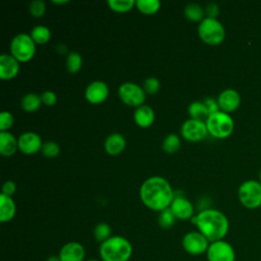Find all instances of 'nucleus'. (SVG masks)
<instances>
[{"label":"nucleus","instance_id":"obj_1","mask_svg":"<svg viewBox=\"0 0 261 261\" xmlns=\"http://www.w3.org/2000/svg\"><path fill=\"white\" fill-rule=\"evenodd\" d=\"M140 198L147 208L161 212L170 207L174 199V192L164 177L151 176L142 184Z\"/></svg>","mask_w":261,"mask_h":261},{"label":"nucleus","instance_id":"obj_2","mask_svg":"<svg viewBox=\"0 0 261 261\" xmlns=\"http://www.w3.org/2000/svg\"><path fill=\"white\" fill-rule=\"evenodd\" d=\"M191 222L210 243L224 240L229 229V222L224 213L213 208L203 209L193 216Z\"/></svg>","mask_w":261,"mask_h":261},{"label":"nucleus","instance_id":"obj_3","mask_svg":"<svg viewBox=\"0 0 261 261\" xmlns=\"http://www.w3.org/2000/svg\"><path fill=\"white\" fill-rule=\"evenodd\" d=\"M133 255V245L121 236H112L99 246L101 261H128Z\"/></svg>","mask_w":261,"mask_h":261},{"label":"nucleus","instance_id":"obj_4","mask_svg":"<svg viewBox=\"0 0 261 261\" xmlns=\"http://www.w3.org/2000/svg\"><path fill=\"white\" fill-rule=\"evenodd\" d=\"M208 134L216 139H225L229 137L234 128L232 117L223 111H218L210 114L206 121Z\"/></svg>","mask_w":261,"mask_h":261},{"label":"nucleus","instance_id":"obj_5","mask_svg":"<svg viewBox=\"0 0 261 261\" xmlns=\"http://www.w3.org/2000/svg\"><path fill=\"white\" fill-rule=\"evenodd\" d=\"M198 35L205 44L216 46L223 42L225 38V30L217 18L205 17L199 23Z\"/></svg>","mask_w":261,"mask_h":261},{"label":"nucleus","instance_id":"obj_6","mask_svg":"<svg viewBox=\"0 0 261 261\" xmlns=\"http://www.w3.org/2000/svg\"><path fill=\"white\" fill-rule=\"evenodd\" d=\"M36 53V43L28 34L20 33L13 37L10 43V54L18 62H28Z\"/></svg>","mask_w":261,"mask_h":261},{"label":"nucleus","instance_id":"obj_7","mask_svg":"<svg viewBox=\"0 0 261 261\" xmlns=\"http://www.w3.org/2000/svg\"><path fill=\"white\" fill-rule=\"evenodd\" d=\"M240 203L247 209H257L261 206V184L259 180H245L238 190Z\"/></svg>","mask_w":261,"mask_h":261},{"label":"nucleus","instance_id":"obj_8","mask_svg":"<svg viewBox=\"0 0 261 261\" xmlns=\"http://www.w3.org/2000/svg\"><path fill=\"white\" fill-rule=\"evenodd\" d=\"M210 242L199 230L187 232L181 240V247L186 253L191 256H200L206 254Z\"/></svg>","mask_w":261,"mask_h":261},{"label":"nucleus","instance_id":"obj_9","mask_svg":"<svg viewBox=\"0 0 261 261\" xmlns=\"http://www.w3.org/2000/svg\"><path fill=\"white\" fill-rule=\"evenodd\" d=\"M118 97L125 105L138 108L139 106L144 105L146 92L139 85L132 82H125L118 88Z\"/></svg>","mask_w":261,"mask_h":261},{"label":"nucleus","instance_id":"obj_10","mask_svg":"<svg viewBox=\"0 0 261 261\" xmlns=\"http://www.w3.org/2000/svg\"><path fill=\"white\" fill-rule=\"evenodd\" d=\"M206 257L207 261H236V252L228 242L220 240L210 243Z\"/></svg>","mask_w":261,"mask_h":261},{"label":"nucleus","instance_id":"obj_11","mask_svg":"<svg viewBox=\"0 0 261 261\" xmlns=\"http://www.w3.org/2000/svg\"><path fill=\"white\" fill-rule=\"evenodd\" d=\"M181 137L190 142H200L208 135V129L205 121L197 119L186 120L180 127Z\"/></svg>","mask_w":261,"mask_h":261},{"label":"nucleus","instance_id":"obj_12","mask_svg":"<svg viewBox=\"0 0 261 261\" xmlns=\"http://www.w3.org/2000/svg\"><path fill=\"white\" fill-rule=\"evenodd\" d=\"M18 149L25 155H33L38 153L43 146L41 137L33 132L21 134L17 139Z\"/></svg>","mask_w":261,"mask_h":261},{"label":"nucleus","instance_id":"obj_13","mask_svg":"<svg viewBox=\"0 0 261 261\" xmlns=\"http://www.w3.org/2000/svg\"><path fill=\"white\" fill-rule=\"evenodd\" d=\"M241 101V95L234 89H225L217 97L220 111L228 114L236 111L240 107Z\"/></svg>","mask_w":261,"mask_h":261},{"label":"nucleus","instance_id":"obj_14","mask_svg":"<svg viewBox=\"0 0 261 261\" xmlns=\"http://www.w3.org/2000/svg\"><path fill=\"white\" fill-rule=\"evenodd\" d=\"M176 219L179 220H191L195 215V208L191 201L184 196H175L169 207Z\"/></svg>","mask_w":261,"mask_h":261},{"label":"nucleus","instance_id":"obj_15","mask_svg":"<svg viewBox=\"0 0 261 261\" xmlns=\"http://www.w3.org/2000/svg\"><path fill=\"white\" fill-rule=\"evenodd\" d=\"M58 256L61 261H86V250L81 243L70 241L60 248Z\"/></svg>","mask_w":261,"mask_h":261},{"label":"nucleus","instance_id":"obj_16","mask_svg":"<svg viewBox=\"0 0 261 261\" xmlns=\"http://www.w3.org/2000/svg\"><path fill=\"white\" fill-rule=\"evenodd\" d=\"M108 95V86L102 81L92 82L85 91V98L91 104H100L104 102L107 99Z\"/></svg>","mask_w":261,"mask_h":261},{"label":"nucleus","instance_id":"obj_17","mask_svg":"<svg viewBox=\"0 0 261 261\" xmlns=\"http://www.w3.org/2000/svg\"><path fill=\"white\" fill-rule=\"evenodd\" d=\"M19 71V62L11 54L0 56V79L7 81L15 77Z\"/></svg>","mask_w":261,"mask_h":261},{"label":"nucleus","instance_id":"obj_18","mask_svg":"<svg viewBox=\"0 0 261 261\" xmlns=\"http://www.w3.org/2000/svg\"><path fill=\"white\" fill-rule=\"evenodd\" d=\"M126 142L122 135L120 134H111L108 136L104 143V149L106 153L110 156H117L119 155L125 148Z\"/></svg>","mask_w":261,"mask_h":261},{"label":"nucleus","instance_id":"obj_19","mask_svg":"<svg viewBox=\"0 0 261 261\" xmlns=\"http://www.w3.org/2000/svg\"><path fill=\"white\" fill-rule=\"evenodd\" d=\"M134 119L136 124L140 127H149L155 120V112L149 105L144 104L136 108Z\"/></svg>","mask_w":261,"mask_h":261},{"label":"nucleus","instance_id":"obj_20","mask_svg":"<svg viewBox=\"0 0 261 261\" xmlns=\"http://www.w3.org/2000/svg\"><path fill=\"white\" fill-rule=\"evenodd\" d=\"M16 213V206L10 196L1 193L0 195V221L2 223L9 222Z\"/></svg>","mask_w":261,"mask_h":261},{"label":"nucleus","instance_id":"obj_21","mask_svg":"<svg viewBox=\"0 0 261 261\" xmlns=\"http://www.w3.org/2000/svg\"><path fill=\"white\" fill-rule=\"evenodd\" d=\"M18 149L17 140L9 132L0 133V154L3 157L12 156Z\"/></svg>","mask_w":261,"mask_h":261},{"label":"nucleus","instance_id":"obj_22","mask_svg":"<svg viewBox=\"0 0 261 261\" xmlns=\"http://www.w3.org/2000/svg\"><path fill=\"white\" fill-rule=\"evenodd\" d=\"M188 113L192 119L206 121L209 112L203 101H194L188 107Z\"/></svg>","mask_w":261,"mask_h":261},{"label":"nucleus","instance_id":"obj_23","mask_svg":"<svg viewBox=\"0 0 261 261\" xmlns=\"http://www.w3.org/2000/svg\"><path fill=\"white\" fill-rule=\"evenodd\" d=\"M185 16L194 22H201L205 17V10L198 3H190L184 9Z\"/></svg>","mask_w":261,"mask_h":261},{"label":"nucleus","instance_id":"obj_24","mask_svg":"<svg viewBox=\"0 0 261 261\" xmlns=\"http://www.w3.org/2000/svg\"><path fill=\"white\" fill-rule=\"evenodd\" d=\"M41 96L35 93H29L21 99V108L27 112H34L41 107Z\"/></svg>","mask_w":261,"mask_h":261},{"label":"nucleus","instance_id":"obj_25","mask_svg":"<svg viewBox=\"0 0 261 261\" xmlns=\"http://www.w3.org/2000/svg\"><path fill=\"white\" fill-rule=\"evenodd\" d=\"M30 36L34 40V42L38 45L47 44L51 38V32L49 28L45 25H37L32 31Z\"/></svg>","mask_w":261,"mask_h":261},{"label":"nucleus","instance_id":"obj_26","mask_svg":"<svg viewBox=\"0 0 261 261\" xmlns=\"http://www.w3.org/2000/svg\"><path fill=\"white\" fill-rule=\"evenodd\" d=\"M160 5V1L158 0H136V7L146 15L155 14L159 10Z\"/></svg>","mask_w":261,"mask_h":261},{"label":"nucleus","instance_id":"obj_27","mask_svg":"<svg viewBox=\"0 0 261 261\" xmlns=\"http://www.w3.org/2000/svg\"><path fill=\"white\" fill-rule=\"evenodd\" d=\"M107 4L112 11L117 13L128 12L136 6L135 0H108Z\"/></svg>","mask_w":261,"mask_h":261},{"label":"nucleus","instance_id":"obj_28","mask_svg":"<svg viewBox=\"0 0 261 261\" xmlns=\"http://www.w3.org/2000/svg\"><path fill=\"white\" fill-rule=\"evenodd\" d=\"M180 147V139L175 134H169L162 142V150L167 154H174Z\"/></svg>","mask_w":261,"mask_h":261},{"label":"nucleus","instance_id":"obj_29","mask_svg":"<svg viewBox=\"0 0 261 261\" xmlns=\"http://www.w3.org/2000/svg\"><path fill=\"white\" fill-rule=\"evenodd\" d=\"M93 234H94V239L98 243L102 244L103 242L108 240L110 237H112L111 236V227L106 222H99L94 227Z\"/></svg>","mask_w":261,"mask_h":261},{"label":"nucleus","instance_id":"obj_30","mask_svg":"<svg viewBox=\"0 0 261 261\" xmlns=\"http://www.w3.org/2000/svg\"><path fill=\"white\" fill-rule=\"evenodd\" d=\"M66 68L69 73H77L83 64V59L82 56L77 52H70L67 57H66Z\"/></svg>","mask_w":261,"mask_h":261},{"label":"nucleus","instance_id":"obj_31","mask_svg":"<svg viewBox=\"0 0 261 261\" xmlns=\"http://www.w3.org/2000/svg\"><path fill=\"white\" fill-rule=\"evenodd\" d=\"M175 216L173 215V213L171 212V210L169 208L159 212L158 215V224L161 228L164 229H168L170 227H172L175 223Z\"/></svg>","mask_w":261,"mask_h":261},{"label":"nucleus","instance_id":"obj_32","mask_svg":"<svg viewBox=\"0 0 261 261\" xmlns=\"http://www.w3.org/2000/svg\"><path fill=\"white\" fill-rule=\"evenodd\" d=\"M43 155L47 158H55L59 155L60 153V147L57 143L52 142V141H48L43 143L42 149H41Z\"/></svg>","mask_w":261,"mask_h":261},{"label":"nucleus","instance_id":"obj_33","mask_svg":"<svg viewBox=\"0 0 261 261\" xmlns=\"http://www.w3.org/2000/svg\"><path fill=\"white\" fill-rule=\"evenodd\" d=\"M29 10H30L31 15H33L34 17H36V18L42 17V16L45 14V11H46L45 2L42 1V0L33 1V2H31V4H30Z\"/></svg>","mask_w":261,"mask_h":261},{"label":"nucleus","instance_id":"obj_34","mask_svg":"<svg viewBox=\"0 0 261 261\" xmlns=\"http://www.w3.org/2000/svg\"><path fill=\"white\" fill-rule=\"evenodd\" d=\"M144 91L150 95H154L156 94L159 89H160V82L158 81V79L151 76L145 80L144 82V87H143Z\"/></svg>","mask_w":261,"mask_h":261},{"label":"nucleus","instance_id":"obj_35","mask_svg":"<svg viewBox=\"0 0 261 261\" xmlns=\"http://www.w3.org/2000/svg\"><path fill=\"white\" fill-rule=\"evenodd\" d=\"M13 115L8 111H2L0 113V129L1 132H7L13 124Z\"/></svg>","mask_w":261,"mask_h":261},{"label":"nucleus","instance_id":"obj_36","mask_svg":"<svg viewBox=\"0 0 261 261\" xmlns=\"http://www.w3.org/2000/svg\"><path fill=\"white\" fill-rule=\"evenodd\" d=\"M41 100H42V103L44 105H46V106H53L57 102V96H56V94L53 91L47 90V91H44L41 94Z\"/></svg>","mask_w":261,"mask_h":261},{"label":"nucleus","instance_id":"obj_37","mask_svg":"<svg viewBox=\"0 0 261 261\" xmlns=\"http://www.w3.org/2000/svg\"><path fill=\"white\" fill-rule=\"evenodd\" d=\"M204 10H205L206 17H209V18H216L219 14V6L214 2L208 3Z\"/></svg>","mask_w":261,"mask_h":261},{"label":"nucleus","instance_id":"obj_38","mask_svg":"<svg viewBox=\"0 0 261 261\" xmlns=\"http://www.w3.org/2000/svg\"><path fill=\"white\" fill-rule=\"evenodd\" d=\"M203 102H204V104H205V106H206V108H207V110H208V112H209V115H210V114H213V113H215V112L220 111L219 105H218V102H217V99L215 100V99H213V98L208 97V98H206Z\"/></svg>","mask_w":261,"mask_h":261},{"label":"nucleus","instance_id":"obj_39","mask_svg":"<svg viewBox=\"0 0 261 261\" xmlns=\"http://www.w3.org/2000/svg\"><path fill=\"white\" fill-rule=\"evenodd\" d=\"M16 191V185L12 180H6L2 187V194L6 196H12Z\"/></svg>","mask_w":261,"mask_h":261},{"label":"nucleus","instance_id":"obj_40","mask_svg":"<svg viewBox=\"0 0 261 261\" xmlns=\"http://www.w3.org/2000/svg\"><path fill=\"white\" fill-rule=\"evenodd\" d=\"M46 261H61V260H60V258H59L58 255H51V256H49V257L46 259Z\"/></svg>","mask_w":261,"mask_h":261},{"label":"nucleus","instance_id":"obj_41","mask_svg":"<svg viewBox=\"0 0 261 261\" xmlns=\"http://www.w3.org/2000/svg\"><path fill=\"white\" fill-rule=\"evenodd\" d=\"M69 1L68 0H62V1H55V0H53L52 1V3H54V4H56V5H59V4H66V3H68Z\"/></svg>","mask_w":261,"mask_h":261},{"label":"nucleus","instance_id":"obj_42","mask_svg":"<svg viewBox=\"0 0 261 261\" xmlns=\"http://www.w3.org/2000/svg\"><path fill=\"white\" fill-rule=\"evenodd\" d=\"M259 182L261 184V169H260V171H259Z\"/></svg>","mask_w":261,"mask_h":261},{"label":"nucleus","instance_id":"obj_43","mask_svg":"<svg viewBox=\"0 0 261 261\" xmlns=\"http://www.w3.org/2000/svg\"><path fill=\"white\" fill-rule=\"evenodd\" d=\"M86 261H101V260H98V259H88Z\"/></svg>","mask_w":261,"mask_h":261}]
</instances>
